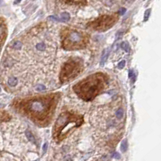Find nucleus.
<instances>
[{
    "instance_id": "obj_1",
    "label": "nucleus",
    "mask_w": 161,
    "mask_h": 161,
    "mask_svg": "<svg viewBox=\"0 0 161 161\" xmlns=\"http://www.w3.org/2000/svg\"><path fill=\"white\" fill-rule=\"evenodd\" d=\"M103 87V81L99 74L90 76L74 86L75 91L85 101L91 100Z\"/></svg>"
},
{
    "instance_id": "obj_2",
    "label": "nucleus",
    "mask_w": 161,
    "mask_h": 161,
    "mask_svg": "<svg viewBox=\"0 0 161 161\" xmlns=\"http://www.w3.org/2000/svg\"><path fill=\"white\" fill-rule=\"evenodd\" d=\"M52 105L51 97H40L27 102L25 106L26 111L39 119H44Z\"/></svg>"
},
{
    "instance_id": "obj_3",
    "label": "nucleus",
    "mask_w": 161,
    "mask_h": 161,
    "mask_svg": "<svg viewBox=\"0 0 161 161\" xmlns=\"http://www.w3.org/2000/svg\"><path fill=\"white\" fill-rule=\"evenodd\" d=\"M63 45L66 50L81 48L85 45V37L80 32H70L65 37Z\"/></svg>"
},
{
    "instance_id": "obj_4",
    "label": "nucleus",
    "mask_w": 161,
    "mask_h": 161,
    "mask_svg": "<svg viewBox=\"0 0 161 161\" xmlns=\"http://www.w3.org/2000/svg\"><path fill=\"white\" fill-rule=\"evenodd\" d=\"M71 122H82V120L79 121L78 118L72 116V115L68 114V113H64V114L60 115L56 123V126H55V129H54L55 137L59 138L62 130L65 127H67L68 124Z\"/></svg>"
},
{
    "instance_id": "obj_5",
    "label": "nucleus",
    "mask_w": 161,
    "mask_h": 161,
    "mask_svg": "<svg viewBox=\"0 0 161 161\" xmlns=\"http://www.w3.org/2000/svg\"><path fill=\"white\" fill-rule=\"evenodd\" d=\"M78 69L79 64L77 62L72 61L65 64L64 68L62 69L61 73H60V80L66 81L74 76H76L78 72Z\"/></svg>"
},
{
    "instance_id": "obj_6",
    "label": "nucleus",
    "mask_w": 161,
    "mask_h": 161,
    "mask_svg": "<svg viewBox=\"0 0 161 161\" xmlns=\"http://www.w3.org/2000/svg\"><path fill=\"white\" fill-rule=\"evenodd\" d=\"M114 21V18L111 16H102L93 22L92 27L96 30H105L111 27Z\"/></svg>"
},
{
    "instance_id": "obj_7",
    "label": "nucleus",
    "mask_w": 161,
    "mask_h": 161,
    "mask_svg": "<svg viewBox=\"0 0 161 161\" xmlns=\"http://www.w3.org/2000/svg\"><path fill=\"white\" fill-rule=\"evenodd\" d=\"M7 84L11 87H14L18 84V79L16 77H9L7 80Z\"/></svg>"
},
{
    "instance_id": "obj_8",
    "label": "nucleus",
    "mask_w": 161,
    "mask_h": 161,
    "mask_svg": "<svg viewBox=\"0 0 161 161\" xmlns=\"http://www.w3.org/2000/svg\"><path fill=\"white\" fill-rule=\"evenodd\" d=\"M36 48L37 51H39V52H44L45 50H46V45H45L44 42L37 43L36 44Z\"/></svg>"
},
{
    "instance_id": "obj_9",
    "label": "nucleus",
    "mask_w": 161,
    "mask_h": 161,
    "mask_svg": "<svg viewBox=\"0 0 161 161\" xmlns=\"http://www.w3.org/2000/svg\"><path fill=\"white\" fill-rule=\"evenodd\" d=\"M69 19H70L69 14L67 13V12H64V13H62L60 15V19H59V21L66 22V21H69Z\"/></svg>"
},
{
    "instance_id": "obj_10",
    "label": "nucleus",
    "mask_w": 161,
    "mask_h": 161,
    "mask_svg": "<svg viewBox=\"0 0 161 161\" xmlns=\"http://www.w3.org/2000/svg\"><path fill=\"white\" fill-rule=\"evenodd\" d=\"M26 136L27 138V139H28L30 142L33 143H36V139H35V137L33 136V135H32V133L31 131H29V130H27L26 131Z\"/></svg>"
},
{
    "instance_id": "obj_11",
    "label": "nucleus",
    "mask_w": 161,
    "mask_h": 161,
    "mask_svg": "<svg viewBox=\"0 0 161 161\" xmlns=\"http://www.w3.org/2000/svg\"><path fill=\"white\" fill-rule=\"evenodd\" d=\"M12 48H13L15 50H20L22 48V43L19 41V40H16V41H15L13 44H12Z\"/></svg>"
},
{
    "instance_id": "obj_12",
    "label": "nucleus",
    "mask_w": 161,
    "mask_h": 161,
    "mask_svg": "<svg viewBox=\"0 0 161 161\" xmlns=\"http://www.w3.org/2000/svg\"><path fill=\"white\" fill-rule=\"evenodd\" d=\"M127 147H128L127 140L124 139L122 142V144H121V151H122V152H127Z\"/></svg>"
},
{
    "instance_id": "obj_13",
    "label": "nucleus",
    "mask_w": 161,
    "mask_h": 161,
    "mask_svg": "<svg viewBox=\"0 0 161 161\" xmlns=\"http://www.w3.org/2000/svg\"><path fill=\"white\" fill-rule=\"evenodd\" d=\"M121 47H122V48L124 50V51L127 52H129L130 51V48L129 44H128L127 42L122 43V44H121Z\"/></svg>"
},
{
    "instance_id": "obj_14",
    "label": "nucleus",
    "mask_w": 161,
    "mask_h": 161,
    "mask_svg": "<svg viewBox=\"0 0 161 161\" xmlns=\"http://www.w3.org/2000/svg\"><path fill=\"white\" fill-rule=\"evenodd\" d=\"M123 114H124V112H123L122 109H119L116 111V117H117V119H121L123 117Z\"/></svg>"
},
{
    "instance_id": "obj_15",
    "label": "nucleus",
    "mask_w": 161,
    "mask_h": 161,
    "mask_svg": "<svg viewBox=\"0 0 161 161\" xmlns=\"http://www.w3.org/2000/svg\"><path fill=\"white\" fill-rule=\"evenodd\" d=\"M108 56H109V52L105 51V55H104V56H102V60H101V65H102V66L103 64H104V63L105 62V60H106Z\"/></svg>"
},
{
    "instance_id": "obj_16",
    "label": "nucleus",
    "mask_w": 161,
    "mask_h": 161,
    "mask_svg": "<svg viewBox=\"0 0 161 161\" xmlns=\"http://www.w3.org/2000/svg\"><path fill=\"white\" fill-rule=\"evenodd\" d=\"M150 14H151V10H147V11H145V14H144V21H147V20L149 19V16H150Z\"/></svg>"
},
{
    "instance_id": "obj_17",
    "label": "nucleus",
    "mask_w": 161,
    "mask_h": 161,
    "mask_svg": "<svg viewBox=\"0 0 161 161\" xmlns=\"http://www.w3.org/2000/svg\"><path fill=\"white\" fill-rule=\"evenodd\" d=\"M5 35V30H4V27L2 26H0V40H1V39L3 38Z\"/></svg>"
},
{
    "instance_id": "obj_18",
    "label": "nucleus",
    "mask_w": 161,
    "mask_h": 161,
    "mask_svg": "<svg viewBox=\"0 0 161 161\" xmlns=\"http://www.w3.org/2000/svg\"><path fill=\"white\" fill-rule=\"evenodd\" d=\"M125 64H126L125 60H122V61H120L119 64H118V68H119V69H123V68H124V66H125Z\"/></svg>"
},
{
    "instance_id": "obj_19",
    "label": "nucleus",
    "mask_w": 161,
    "mask_h": 161,
    "mask_svg": "<svg viewBox=\"0 0 161 161\" xmlns=\"http://www.w3.org/2000/svg\"><path fill=\"white\" fill-rule=\"evenodd\" d=\"M36 89L37 90V91H44V90L46 89V88H45L44 85H39L38 86H37L36 88Z\"/></svg>"
},
{
    "instance_id": "obj_20",
    "label": "nucleus",
    "mask_w": 161,
    "mask_h": 161,
    "mask_svg": "<svg viewBox=\"0 0 161 161\" xmlns=\"http://www.w3.org/2000/svg\"><path fill=\"white\" fill-rule=\"evenodd\" d=\"M47 147H48V143H44V147H43V152H44V153L46 152Z\"/></svg>"
},
{
    "instance_id": "obj_21",
    "label": "nucleus",
    "mask_w": 161,
    "mask_h": 161,
    "mask_svg": "<svg viewBox=\"0 0 161 161\" xmlns=\"http://www.w3.org/2000/svg\"><path fill=\"white\" fill-rule=\"evenodd\" d=\"M114 157L115 158V159H117V160H119L120 158H121V155H120V154H119V153H114Z\"/></svg>"
},
{
    "instance_id": "obj_22",
    "label": "nucleus",
    "mask_w": 161,
    "mask_h": 161,
    "mask_svg": "<svg viewBox=\"0 0 161 161\" xmlns=\"http://www.w3.org/2000/svg\"><path fill=\"white\" fill-rule=\"evenodd\" d=\"M133 76H134V72H133L132 69H130V71H129V77H130V78H131Z\"/></svg>"
},
{
    "instance_id": "obj_23",
    "label": "nucleus",
    "mask_w": 161,
    "mask_h": 161,
    "mask_svg": "<svg viewBox=\"0 0 161 161\" xmlns=\"http://www.w3.org/2000/svg\"><path fill=\"white\" fill-rule=\"evenodd\" d=\"M125 11H126V9H125V8H122V9L120 10V14H121V15L125 14Z\"/></svg>"
},
{
    "instance_id": "obj_24",
    "label": "nucleus",
    "mask_w": 161,
    "mask_h": 161,
    "mask_svg": "<svg viewBox=\"0 0 161 161\" xmlns=\"http://www.w3.org/2000/svg\"><path fill=\"white\" fill-rule=\"evenodd\" d=\"M19 2H20V1H16V2H14V3L17 4V3H19Z\"/></svg>"
},
{
    "instance_id": "obj_25",
    "label": "nucleus",
    "mask_w": 161,
    "mask_h": 161,
    "mask_svg": "<svg viewBox=\"0 0 161 161\" xmlns=\"http://www.w3.org/2000/svg\"><path fill=\"white\" fill-rule=\"evenodd\" d=\"M4 106V105H2V104H0V108H2V107H3Z\"/></svg>"
},
{
    "instance_id": "obj_26",
    "label": "nucleus",
    "mask_w": 161,
    "mask_h": 161,
    "mask_svg": "<svg viewBox=\"0 0 161 161\" xmlns=\"http://www.w3.org/2000/svg\"><path fill=\"white\" fill-rule=\"evenodd\" d=\"M0 92H1V87H0Z\"/></svg>"
},
{
    "instance_id": "obj_27",
    "label": "nucleus",
    "mask_w": 161,
    "mask_h": 161,
    "mask_svg": "<svg viewBox=\"0 0 161 161\" xmlns=\"http://www.w3.org/2000/svg\"><path fill=\"white\" fill-rule=\"evenodd\" d=\"M1 3H2V2H1V1H0V4H1Z\"/></svg>"
}]
</instances>
